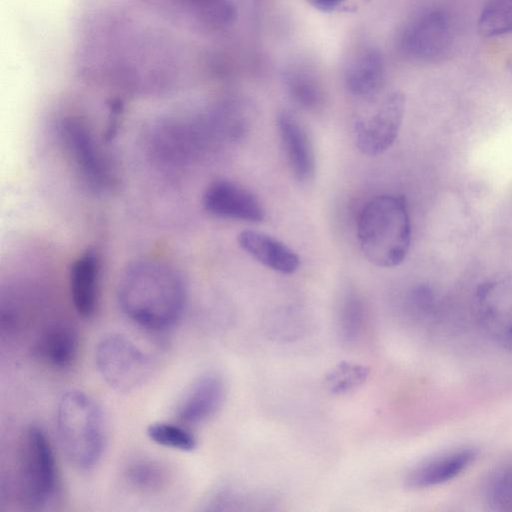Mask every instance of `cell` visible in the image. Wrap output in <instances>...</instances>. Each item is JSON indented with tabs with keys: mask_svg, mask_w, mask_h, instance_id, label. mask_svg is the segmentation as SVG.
<instances>
[{
	"mask_svg": "<svg viewBox=\"0 0 512 512\" xmlns=\"http://www.w3.org/2000/svg\"><path fill=\"white\" fill-rule=\"evenodd\" d=\"M60 133L66 148L87 181L105 187L111 181L109 166L89 128L76 118L65 119Z\"/></svg>",
	"mask_w": 512,
	"mask_h": 512,
	"instance_id": "10",
	"label": "cell"
},
{
	"mask_svg": "<svg viewBox=\"0 0 512 512\" xmlns=\"http://www.w3.org/2000/svg\"><path fill=\"white\" fill-rule=\"evenodd\" d=\"M383 78V60L374 49L359 52L350 61L345 72L348 91L362 99L374 97L382 86Z\"/></svg>",
	"mask_w": 512,
	"mask_h": 512,
	"instance_id": "17",
	"label": "cell"
},
{
	"mask_svg": "<svg viewBox=\"0 0 512 512\" xmlns=\"http://www.w3.org/2000/svg\"><path fill=\"white\" fill-rule=\"evenodd\" d=\"M148 438L157 445L182 452H191L197 447V438L186 427L166 422L151 423L146 430Z\"/></svg>",
	"mask_w": 512,
	"mask_h": 512,
	"instance_id": "20",
	"label": "cell"
},
{
	"mask_svg": "<svg viewBox=\"0 0 512 512\" xmlns=\"http://www.w3.org/2000/svg\"><path fill=\"white\" fill-rule=\"evenodd\" d=\"M357 235L361 251L370 263L383 268L401 264L412 239L405 197L382 194L370 199L359 215Z\"/></svg>",
	"mask_w": 512,
	"mask_h": 512,
	"instance_id": "2",
	"label": "cell"
},
{
	"mask_svg": "<svg viewBox=\"0 0 512 512\" xmlns=\"http://www.w3.org/2000/svg\"><path fill=\"white\" fill-rule=\"evenodd\" d=\"M474 305L486 331L498 342L512 346V273L483 281L476 290Z\"/></svg>",
	"mask_w": 512,
	"mask_h": 512,
	"instance_id": "7",
	"label": "cell"
},
{
	"mask_svg": "<svg viewBox=\"0 0 512 512\" xmlns=\"http://www.w3.org/2000/svg\"><path fill=\"white\" fill-rule=\"evenodd\" d=\"M405 113L400 91L387 94L371 112L354 123L355 142L365 155L376 156L389 149L398 137Z\"/></svg>",
	"mask_w": 512,
	"mask_h": 512,
	"instance_id": "6",
	"label": "cell"
},
{
	"mask_svg": "<svg viewBox=\"0 0 512 512\" xmlns=\"http://www.w3.org/2000/svg\"><path fill=\"white\" fill-rule=\"evenodd\" d=\"M452 42L453 26L449 15L441 10H431L406 27L401 48L412 59L429 62L444 56Z\"/></svg>",
	"mask_w": 512,
	"mask_h": 512,
	"instance_id": "8",
	"label": "cell"
},
{
	"mask_svg": "<svg viewBox=\"0 0 512 512\" xmlns=\"http://www.w3.org/2000/svg\"><path fill=\"white\" fill-rule=\"evenodd\" d=\"M276 126L293 176L302 183L313 179L316 159L312 140L299 119L291 112L277 114Z\"/></svg>",
	"mask_w": 512,
	"mask_h": 512,
	"instance_id": "12",
	"label": "cell"
},
{
	"mask_svg": "<svg viewBox=\"0 0 512 512\" xmlns=\"http://www.w3.org/2000/svg\"><path fill=\"white\" fill-rule=\"evenodd\" d=\"M288 91L292 99L306 110H317L324 101L323 91L310 75L297 73L288 78Z\"/></svg>",
	"mask_w": 512,
	"mask_h": 512,
	"instance_id": "24",
	"label": "cell"
},
{
	"mask_svg": "<svg viewBox=\"0 0 512 512\" xmlns=\"http://www.w3.org/2000/svg\"><path fill=\"white\" fill-rule=\"evenodd\" d=\"M239 246L252 258L281 274H293L300 265L298 255L285 243L266 233L243 230L238 235Z\"/></svg>",
	"mask_w": 512,
	"mask_h": 512,
	"instance_id": "14",
	"label": "cell"
},
{
	"mask_svg": "<svg viewBox=\"0 0 512 512\" xmlns=\"http://www.w3.org/2000/svg\"><path fill=\"white\" fill-rule=\"evenodd\" d=\"M16 484L19 500L28 509H42L56 496L59 475L54 451L46 432L37 425L22 433Z\"/></svg>",
	"mask_w": 512,
	"mask_h": 512,
	"instance_id": "4",
	"label": "cell"
},
{
	"mask_svg": "<svg viewBox=\"0 0 512 512\" xmlns=\"http://www.w3.org/2000/svg\"><path fill=\"white\" fill-rule=\"evenodd\" d=\"M369 375V369L360 364L341 362L325 376L324 383L332 394H344L362 385Z\"/></svg>",
	"mask_w": 512,
	"mask_h": 512,
	"instance_id": "21",
	"label": "cell"
},
{
	"mask_svg": "<svg viewBox=\"0 0 512 512\" xmlns=\"http://www.w3.org/2000/svg\"><path fill=\"white\" fill-rule=\"evenodd\" d=\"M35 356L57 369L73 365L79 352V337L74 327L63 321H52L41 328L33 343Z\"/></svg>",
	"mask_w": 512,
	"mask_h": 512,
	"instance_id": "13",
	"label": "cell"
},
{
	"mask_svg": "<svg viewBox=\"0 0 512 512\" xmlns=\"http://www.w3.org/2000/svg\"><path fill=\"white\" fill-rule=\"evenodd\" d=\"M117 299L123 314L150 331H164L181 318L187 300L182 276L168 264L137 261L122 274Z\"/></svg>",
	"mask_w": 512,
	"mask_h": 512,
	"instance_id": "1",
	"label": "cell"
},
{
	"mask_svg": "<svg viewBox=\"0 0 512 512\" xmlns=\"http://www.w3.org/2000/svg\"><path fill=\"white\" fill-rule=\"evenodd\" d=\"M56 428L68 461L90 470L100 461L106 445V425L101 407L80 390L65 392L56 411Z\"/></svg>",
	"mask_w": 512,
	"mask_h": 512,
	"instance_id": "3",
	"label": "cell"
},
{
	"mask_svg": "<svg viewBox=\"0 0 512 512\" xmlns=\"http://www.w3.org/2000/svg\"><path fill=\"white\" fill-rule=\"evenodd\" d=\"M122 477L133 491L150 495L167 487L170 474L160 461L144 456L130 459L123 467Z\"/></svg>",
	"mask_w": 512,
	"mask_h": 512,
	"instance_id": "18",
	"label": "cell"
},
{
	"mask_svg": "<svg viewBox=\"0 0 512 512\" xmlns=\"http://www.w3.org/2000/svg\"><path fill=\"white\" fill-rule=\"evenodd\" d=\"M485 496L492 510L512 512V463L497 469L489 477Z\"/></svg>",
	"mask_w": 512,
	"mask_h": 512,
	"instance_id": "22",
	"label": "cell"
},
{
	"mask_svg": "<svg viewBox=\"0 0 512 512\" xmlns=\"http://www.w3.org/2000/svg\"><path fill=\"white\" fill-rule=\"evenodd\" d=\"M477 457L474 448H460L435 456L414 468L407 477L412 488H427L445 483L465 471Z\"/></svg>",
	"mask_w": 512,
	"mask_h": 512,
	"instance_id": "16",
	"label": "cell"
},
{
	"mask_svg": "<svg viewBox=\"0 0 512 512\" xmlns=\"http://www.w3.org/2000/svg\"><path fill=\"white\" fill-rule=\"evenodd\" d=\"M95 363L103 381L122 393L142 387L153 372L150 356L120 333L108 334L98 342Z\"/></svg>",
	"mask_w": 512,
	"mask_h": 512,
	"instance_id": "5",
	"label": "cell"
},
{
	"mask_svg": "<svg viewBox=\"0 0 512 512\" xmlns=\"http://www.w3.org/2000/svg\"><path fill=\"white\" fill-rule=\"evenodd\" d=\"M225 394L222 376L215 371L203 372L179 396L174 408L175 415L190 424L206 421L220 409Z\"/></svg>",
	"mask_w": 512,
	"mask_h": 512,
	"instance_id": "11",
	"label": "cell"
},
{
	"mask_svg": "<svg viewBox=\"0 0 512 512\" xmlns=\"http://www.w3.org/2000/svg\"><path fill=\"white\" fill-rule=\"evenodd\" d=\"M483 37H496L512 33V0H489L477 22Z\"/></svg>",
	"mask_w": 512,
	"mask_h": 512,
	"instance_id": "19",
	"label": "cell"
},
{
	"mask_svg": "<svg viewBox=\"0 0 512 512\" xmlns=\"http://www.w3.org/2000/svg\"><path fill=\"white\" fill-rule=\"evenodd\" d=\"M100 264L97 254L88 250L71 266L70 295L76 312L83 318L92 317L98 306Z\"/></svg>",
	"mask_w": 512,
	"mask_h": 512,
	"instance_id": "15",
	"label": "cell"
},
{
	"mask_svg": "<svg viewBox=\"0 0 512 512\" xmlns=\"http://www.w3.org/2000/svg\"><path fill=\"white\" fill-rule=\"evenodd\" d=\"M344 0H308L317 10L330 12L336 9Z\"/></svg>",
	"mask_w": 512,
	"mask_h": 512,
	"instance_id": "25",
	"label": "cell"
},
{
	"mask_svg": "<svg viewBox=\"0 0 512 512\" xmlns=\"http://www.w3.org/2000/svg\"><path fill=\"white\" fill-rule=\"evenodd\" d=\"M364 319L361 298L354 291L347 292L340 304L338 316L339 335L345 342L354 341L360 334Z\"/></svg>",
	"mask_w": 512,
	"mask_h": 512,
	"instance_id": "23",
	"label": "cell"
},
{
	"mask_svg": "<svg viewBox=\"0 0 512 512\" xmlns=\"http://www.w3.org/2000/svg\"><path fill=\"white\" fill-rule=\"evenodd\" d=\"M206 211L217 217L260 223L265 210L259 199L250 190L230 180L211 183L203 195Z\"/></svg>",
	"mask_w": 512,
	"mask_h": 512,
	"instance_id": "9",
	"label": "cell"
}]
</instances>
